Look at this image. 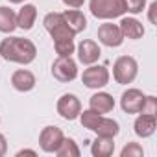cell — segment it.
Returning a JSON list of instances; mask_svg holds the SVG:
<instances>
[{"mask_svg": "<svg viewBox=\"0 0 157 157\" xmlns=\"http://www.w3.org/2000/svg\"><path fill=\"white\" fill-rule=\"evenodd\" d=\"M155 11H157V2H151V4H150V8H148V21H150L151 24H157Z\"/></svg>", "mask_w": 157, "mask_h": 157, "instance_id": "484cf974", "label": "cell"}, {"mask_svg": "<svg viewBox=\"0 0 157 157\" xmlns=\"http://www.w3.org/2000/svg\"><path fill=\"white\" fill-rule=\"evenodd\" d=\"M109 78H111V74L104 65H94L93 63V65H89V68L83 70L82 82L87 89H96L98 91V89H102L109 83Z\"/></svg>", "mask_w": 157, "mask_h": 157, "instance_id": "52a82bcc", "label": "cell"}, {"mask_svg": "<svg viewBox=\"0 0 157 157\" xmlns=\"http://www.w3.org/2000/svg\"><path fill=\"white\" fill-rule=\"evenodd\" d=\"M21 155H37V151L35 150H21V151H17V157H21Z\"/></svg>", "mask_w": 157, "mask_h": 157, "instance_id": "f1b7e54d", "label": "cell"}, {"mask_svg": "<svg viewBox=\"0 0 157 157\" xmlns=\"http://www.w3.org/2000/svg\"><path fill=\"white\" fill-rule=\"evenodd\" d=\"M78 59L83 65H93L100 59L102 56V50L98 46V43H94L93 39H83L80 44H78Z\"/></svg>", "mask_w": 157, "mask_h": 157, "instance_id": "7c38bea8", "label": "cell"}, {"mask_svg": "<svg viewBox=\"0 0 157 157\" xmlns=\"http://www.w3.org/2000/svg\"><path fill=\"white\" fill-rule=\"evenodd\" d=\"M37 19V8L33 4H24L17 13V28L21 30H32Z\"/></svg>", "mask_w": 157, "mask_h": 157, "instance_id": "e0dca14e", "label": "cell"}, {"mask_svg": "<svg viewBox=\"0 0 157 157\" xmlns=\"http://www.w3.org/2000/svg\"><path fill=\"white\" fill-rule=\"evenodd\" d=\"M63 139H65V135H63V131L59 128L46 126V128H43V131L39 135V146L46 153H56V150L59 148V144L63 142Z\"/></svg>", "mask_w": 157, "mask_h": 157, "instance_id": "9c48e42d", "label": "cell"}, {"mask_svg": "<svg viewBox=\"0 0 157 157\" xmlns=\"http://www.w3.org/2000/svg\"><path fill=\"white\" fill-rule=\"evenodd\" d=\"M124 39H131V41H139L144 35V26L140 21H137L135 17H124L118 24Z\"/></svg>", "mask_w": 157, "mask_h": 157, "instance_id": "9a60e30c", "label": "cell"}, {"mask_svg": "<svg viewBox=\"0 0 157 157\" xmlns=\"http://www.w3.org/2000/svg\"><path fill=\"white\" fill-rule=\"evenodd\" d=\"M8 151V142H6V137L0 133V157H4Z\"/></svg>", "mask_w": 157, "mask_h": 157, "instance_id": "83f0119b", "label": "cell"}, {"mask_svg": "<svg viewBox=\"0 0 157 157\" xmlns=\"http://www.w3.org/2000/svg\"><path fill=\"white\" fill-rule=\"evenodd\" d=\"M63 4L67 8H72V10H80L85 4V0H63Z\"/></svg>", "mask_w": 157, "mask_h": 157, "instance_id": "4316f807", "label": "cell"}, {"mask_svg": "<svg viewBox=\"0 0 157 157\" xmlns=\"http://www.w3.org/2000/svg\"><path fill=\"white\" fill-rule=\"evenodd\" d=\"M10 2H11V4H22L24 0H10Z\"/></svg>", "mask_w": 157, "mask_h": 157, "instance_id": "f546056e", "label": "cell"}, {"mask_svg": "<svg viewBox=\"0 0 157 157\" xmlns=\"http://www.w3.org/2000/svg\"><path fill=\"white\" fill-rule=\"evenodd\" d=\"M139 74V63L131 56H120L113 65V78L120 85L131 83Z\"/></svg>", "mask_w": 157, "mask_h": 157, "instance_id": "5b68a950", "label": "cell"}, {"mask_svg": "<svg viewBox=\"0 0 157 157\" xmlns=\"http://www.w3.org/2000/svg\"><path fill=\"white\" fill-rule=\"evenodd\" d=\"M115 107V98L109 93H96L89 98V109H93L98 115L111 113Z\"/></svg>", "mask_w": 157, "mask_h": 157, "instance_id": "2e32d148", "label": "cell"}, {"mask_svg": "<svg viewBox=\"0 0 157 157\" xmlns=\"http://www.w3.org/2000/svg\"><path fill=\"white\" fill-rule=\"evenodd\" d=\"M56 107H57L59 117L65 118V120H76L78 117H80V113H82V102L78 100L76 94H70V93L63 94L57 100Z\"/></svg>", "mask_w": 157, "mask_h": 157, "instance_id": "ba28073f", "label": "cell"}, {"mask_svg": "<svg viewBox=\"0 0 157 157\" xmlns=\"http://www.w3.org/2000/svg\"><path fill=\"white\" fill-rule=\"evenodd\" d=\"M133 129H135V135L140 137V139L151 137V135L155 133V129H157V118H155V115L139 113V117L135 118Z\"/></svg>", "mask_w": 157, "mask_h": 157, "instance_id": "4fadbf2b", "label": "cell"}, {"mask_svg": "<svg viewBox=\"0 0 157 157\" xmlns=\"http://www.w3.org/2000/svg\"><path fill=\"white\" fill-rule=\"evenodd\" d=\"M54 48H56V54L59 57H68L76 52V44H74V39H65V41H56L54 43Z\"/></svg>", "mask_w": 157, "mask_h": 157, "instance_id": "7402d4cb", "label": "cell"}, {"mask_svg": "<svg viewBox=\"0 0 157 157\" xmlns=\"http://www.w3.org/2000/svg\"><path fill=\"white\" fill-rule=\"evenodd\" d=\"M56 153L59 155V157H80V148H78V144H76V140L74 139H63V142L59 144V148L56 150Z\"/></svg>", "mask_w": 157, "mask_h": 157, "instance_id": "44dd1931", "label": "cell"}, {"mask_svg": "<svg viewBox=\"0 0 157 157\" xmlns=\"http://www.w3.org/2000/svg\"><path fill=\"white\" fill-rule=\"evenodd\" d=\"M0 56L10 63L30 65L37 57V48L30 39L24 37H6L0 43Z\"/></svg>", "mask_w": 157, "mask_h": 157, "instance_id": "6da1fadb", "label": "cell"}, {"mask_svg": "<svg viewBox=\"0 0 157 157\" xmlns=\"http://www.w3.org/2000/svg\"><path fill=\"white\" fill-rule=\"evenodd\" d=\"M124 8H126L128 13L139 15V13H142V10L146 8V0H124Z\"/></svg>", "mask_w": 157, "mask_h": 157, "instance_id": "cb8c5ba5", "label": "cell"}, {"mask_svg": "<svg viewBox=\"0 0 157 157\" xmlns=\"http://www.w3.org/2000/svg\"><path fill=\"white\" fill-rule=\"evenodd\" d=\"M142 155H144V150L139 142H128L120 151V157H142Z\"/></svg>", "mask_w": 157, "mask_h": 157, "instance_id": "603a6c76", "label": "cell"}, {"mask_svg": "<svg viewBox=\"0 0 157 157\" xmlns=\"http://www.w3.org/2000/svg\"><path fill=\"white\" fill-rule=\"evenodd\" d=\"M144 98H146V94L142 91H139V89H128V91H124V94L120 98V107L128 115H137L142 109Z\"/></svg>", "mask_w": 157, "mask_h": 157, "instance_id": "8fae6325", "label": "cell"}, {"mask_svg": "<svg viewBox=\"0 0 157 157\" xmlns=\"http://www.w3.org/2000/svg\"><path fill=\"white\" fill-rule=\"evenodd\" d=\"M63 19L74 33H82L87 28V19L80 10H67L63 13Z\"/></svg>", "mask_w": 157, "mask_h": 157, "instance_id": "ac0fdd59", "label": "cell"}, {"mask_svg": "<svg viewBox=\"0 0 157 157\" xmlns=\"http://www.w3.org/2000/svg\"><path fill=\"white\" fill-rule=\"evenodd\" d=\"M140 113H148V115H157V98L155 96H146Z\"/></svg>", "mask_w": 157, "mask_h": 157, "instance_id": "d4e9b609", "label": "cell"}, {"mask_svg": "<svg viewBox=\"0 0 157 157\" xmlns=\"http://www.w3.org/2000/svg\"><path fill=\"white\" fill-rule=\"evenodd\" d=\"M17 28V13L8 8V6H0V32L2 33H11Z\"/></svg>", "mask_w": 157, "mask_h": 157, "instance_id": "ffe728a7", "label": "cell"}, {"mask_svg": "<svg viewBox=\"0 0 157 157\" xmlns=\"http://www.w3.org/2000/svg\"><path fill=\"white\" fill-rule=\"evenodd\" d=\"M89 10L93 17L102 19V21H111L117 17H122L126 13L124 0H91Z\"/></svg>", "mask_w": 157, "mask_h": 157, "instance_id": "3957f363", "label": "cell"}, {"mask_svg": "<svg viewBox=\"0 0 157 157\" xmlns=\"http://www.w3.org/2000/svg\"><path fill=\"white\" fill-rule=\"evenodd\" d=\"M43 24L46 28V32L50 33L52 41H65V39H74V32L68 28V24L65 22L63 19V13H57V11H52V13H46L44 19H43Z\"/></svg>", "mask_w": 157, "mask_h": 157, "instance_id": "277c9868", "label": "cell"}, {"mask_svg": "<svg viewBox=\"0 0 157 157\" xmlns=\"http://www.w3.org/2000/svg\"><path fill=\"white\" fill-rule=\"evenodd\" d=\"M115 151V140L113 137H96V140L91 144L93 157H109Z\"/></svg>", "mask_w": 157, "mask_h": 157, "instance_id": "d6986e66", "label": "cell"}, {"mask_svg": "<svg viewBox=\"0 0 157 157\" xmlns=\"http://www.w3.org/2000/svg\"><path fill=\"white\" fill-rule=\"evenodd\" d=\"M82 120V126L87 128L89 131L96 133V137H117L118 131H120V126L117 120L113 118H107L105 115H98L94 113L93 109H85L80 113V117H78Z\"/></svg>", "mask_w": 157, "mask_h": 157, "instance_id": "7a4b0ae2", "label": "cell"}, {"mask_svg": "<svg viewBox=\"0 0 157 157\" xmlns=\"http://www.w3.org/2000/svg\"><path fill=\"white\" fill-rule=\"evenodd\" d=\"M35 83H37V80H35L33 72H30L26 68H19L11 74V85L19 93H30L35 87Z\"/></svg>", "mask_w": 157, "mask_h": 157, "instance_id": "5bb4252c", "label": "cell"}, {"mask_svg": "<svg viewBox=\"0 0 157 157\" xmlns=\"http://www.w3.org/2000/svg\"><path fill=\"white\" fill-rule=\"evenodd\" d=\"M98 41L109 48H117L124 43V35H122L118 24L105 22V24H100V28H98Z\"/></svg>", "mask_w": 157, "mask_h": 157, "instance_id": "30bf717a", "label": "cell"}, {"mask_svg": "<svg viewBox=\"0 0 157 157\" xmlns=\"http://www.w3.org/2000/svg\"><path fill=\"white\" fill-rule=\"evenodd\" d=\"M52 76L61 83H70L78 78V65L72 59V56L68 57H59L52 63Z\"/></svg>", "mask_w": 157, "mask_h": 157, "instance_id": "8992f818", "label": "cell"}]
</instances>
